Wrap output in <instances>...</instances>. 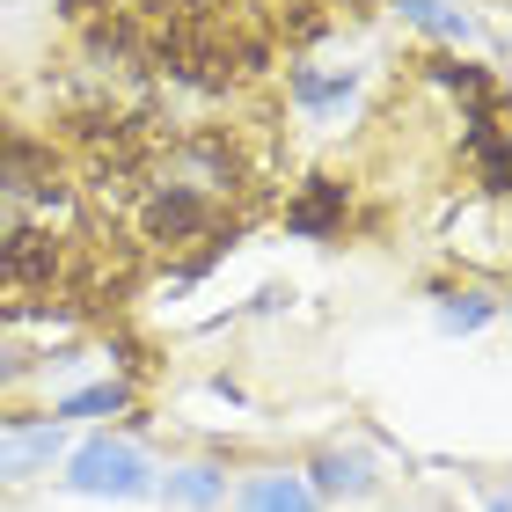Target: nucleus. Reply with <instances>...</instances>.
Returning a JSON list of instances; mask_svg holds the SVG:
<instances>
[{
	"instance_id": "1",
	"label": "nucleus",
	"mask_w": 512,
	"mask_h": 512,
	"mask_svg": "<svg viewBox=\"0 0 512 512\" xmlns=\"http://www.w3.org/2000/svg\"><path fill=\"white\" fill-rule=\"evenodd\" d=\"M74 491H88V498H139L154 483V469H147V454L132 447V439H88V447L74 454Z\"/></svg>"
},
{
	"instance_id": "2",
	"label": "nucleus",
	"mask_w": 512,
	"mask_h": 512,
	"mask_svg": "<svg viewBox=\"0 0 512 512\" xmlns=\"http://www.w3.org/2000/svg\"><path fill=\"white\" fill-rule=\"evenodd\" d=\"M59 461V425H22L0 432V483H30Z\"/></svg>"
},
{
	"instance_id": "3",
	"label": "nucleus",
	"mask_w": 512,
	"mask_h": 512,
	"mask_svg": "<svg viewBox=\"0 0 512 512\" xmlns=\"http://www.w3.org/2000/svg\"><path fill=\"white\" fill-rule=\"evenodd\" d=\"M315 498H366L374 491V454H344V447H330L315 461V483H308Z\"/></svg>"
},
{
	"instance_id": "4",
	"label": "nucleus",
	"mask_w": 512,
	"mask_h": 512,
	"mask_svg": "<svg viewBox=\"0 0 512 512\" xmlns=\"http://www.w3.org/2000/svg\"><path fill=\"white\" fill-rule=\"evenodd\" d=\"M242 512H322V498L300 476H249L242 483Z\"/></svg>"
},
{
	"instance_id": "5",
	"label": "nucleus",
	"mask_w": 512,
	"mask_h": 512,
	"mask_svg": "<svg viewBox=\"0 0 512 512\" xmlns=\"http://www.w3.org/2000/svg\"><path fill=\"white\" fill-rule=\"evenodd\" d=\"M198 220H205V205H198L191 191H161V198L147 205V227H154V235H191Z\"/></svg>"
},
{
	"instance_id": "6",
	"label": "nucleus",
	"mask_w": 512,
	"mask_h": 512,
	"mask_svg": "<svg viewBox=\"0 0 512 512\" xmlns=\"http://www.w3.org/2000/svg\"><path fill=\"white\" fill-rule=\"evenodd\" d=\"M52 271V242L44 235H8V249H0V278H37Z\"/></svg>"
},
{
	"instance_id": "7",
	"label": "nucleus",
	"mask_w": 512,
	"mask_h": 512,
	"mask_svg": "<svg viewBox=\"0 0 512 512\" xmlns=\"http://www.w3.org/2000/svg\"><path fill=\"white\" fill-rule=\"evenodd\" d=\"M403 15L417 22V30H432V37H469V15H461V8H447V0H403Z\"/></svg>"
},
{
	"instance_id": "8",
	"label": "nucleus",
	"mask_w": 512,
	"mask_h": 512,
	"mask_svg": "<svg viewBox=\"0 0 512 512\" xmlns=\"http://www.w3.org/2000/svg\"><path fill=\"white\" fill-rule=\"evenodd\" d=\"M220 491H227V483H220L213 469H183V476L169 483V498H176V505H191V512H198V505H213Z\"/></svg>"
},
{
	"instance_id": "9",
	"label": "nucleus",
	"mask_w": 512,
	"mask_h": 512,
	"mask_svg": "<svg viewBox=\"0 0 512 512\" xmlns=\"http://www.w3.org/2000/svg\"><path fill=\"white\" fill-rule=\"evenodd\" d=\"M337 205H344V191H337V183H322V191H308V198L293 205V227H300V235H315V227L330 220Z\"/></svg>"
},
{
	"instance_id": "10",
	"label": "nucleus",
	"mask_w": 512,
	"mask_h": 512,
	"mask_svg": "<svg viewBox=\"0 0 512 512\" xmlns=\"http://www.w3.org/2000/svg\"><path fill=\"white\" fill-rule=\"evenodd\" d=\"M125 403V388H88V395H74V403H66L59 417H88V410H118Z\"/></svg>"
},
{
	"instance_id": "11",
	"label": "nucleus",
	"mask_w": 512,
	"mask_h": 512,
	"mask_svg": "<svg viewBox=\"0 0 512 512\" xmlns=\"http://www.w3.org/2000/svg\"><path fill=\"white\" fill-rule=\"evenodd\" d=\"M15 374H22V359H15V352H0V388H8Z\"/></svg>"
},
{
	"instance_id": "12",
	"label": "nucleus",
	"mask_w": 512,
	"mask_h": 512,
	"mask_svg": "<svg viewBox=\"0 0 512 512\" xmlns=\"http://www.w3.org/2000/svg\"><path fill=\"white\" fill-rule=\"evenodd\" d=\"M417 512H439V505H417Z\"/></svg>"
}]
</instances>
